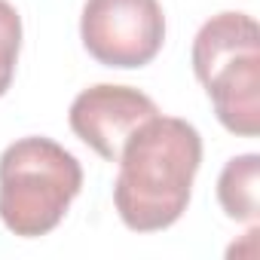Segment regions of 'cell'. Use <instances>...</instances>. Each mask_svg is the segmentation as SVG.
Segmentation results:
<instances>
[{
  "mask_svg": "<svg viewBox=\"0 0 260 260\" xmlns=\"http://www.w3.org/2000/svg\"><path fill=\"white\" fill-rule=\"evenodd\" d=\"M257 193H260V156L245 153V156L230 159L217 178L220 208L233 220L257 223V214H260V196Z\"/></svg>",
  "mask_w": 260,
  "mask_h": 260,
  "instance_id": "obj_7",
  "label": "cell"
},
{
  "mask_svg": "<svg viewBox=\"0 0 260 260\" xmlns=\"http://www.w3.org/2000/svg\"><path fill=\"white\" fill-rule=\"evenodd\" d=\"M248 55H260V31L245 13H220L208 19L193 40V71L202 86L226 64Z\"/></svg>",
  "mask_w": 260,
  "mask_h": 260,
  "instance_id": "obj_6",
  "label": "cell"
},
{
  "mask_svg": "<svg viewBox=\"0 0 260 260\" xmlns=\"http://www.w3.org/2000/svg\"><path fill=\"white\" fill-rule=\"evenodd\" d=\"M22 49V19L10 0H0V95L13 83Z\"/></svg>",
  "mask_w": 260,
  "mask_h": 260,
  "instance_id": "obj_8",
  "label": "cell"
},
{
  "mask_svg": "<svg viewBox=\"0 0 260 260\" xmlns=\"http://www.w3.org/2000/svg\"><path fill=\"white\" fill-rule=\"evenodd\" d=\"M159 110L153 98L132 86H92L83 89L74 104H71V128L80 141H86L101 159L116 162L125 141L132 138L138 128L153 119Z\"/></svg>",
  "mask_w": 260,
  "mask_h": 260,
  "instance_id": "obj_4",
  "label": "cell"
},
{
  "mask_svg": "<svg viewBox=\"0 0 260 260\" xmlns=\"http://www.w3.org/2000/svg\"><path fill=\"white\" fill-rule=\"evenodd\" d=\"M83 187V169L52 138H22L0 156V220L22 239L52 233Z\"/></svg>",
  "mask_w": 260,
  "mask_h": 260,
  "instance_id": "obj_2",
  "label": "cell"
},
{
  "mask_svg": "<svg viewBox=\"0 0 260 260\" xmlns=\"http://www.w3.org/2000/svg\"><path fill=\"white\" fill-rule=\"evenodd\" d=\"M116 162L113 202L122 223L135 233H156L187 211L202 138L187 119L156 113L125 141Z\"/></svg>",
  "mask_w": 260,
  "mask_h": 260,
  "instance_id": "obj_1",
  "label": "cell"
},
{
  "mask_svg": "<svg viewBox=\"0 0 260 260\" xmlns=\"http://www.w3.org/2000/svg\"><path fill=\"white\" fill-rule=\"evenodd\" d=\"M217 119L233 135L254 138L260 132V55L226 64L205 83Z\"/></svg>",
  "mask_w": 260,
  "mask_h": 260,
  "instance_id": "obj_5",
  "label": "cell"
},
{
  "mask_svg": "<svg viewBox=\"0 0 260 260\" xmlns=\"http://www.w3.org/2000/svg\"><path fill=\"white\" fill-rule=\"evenodd\" d=\"M80 34L92 58L107 68H141L166 40L159 0H86Z\"/></svg>",
  "mask_w": 260,
  "mask_h": 260,
  "instance_id": "obj_3",
  "label": "cell"
}]
</instances>
